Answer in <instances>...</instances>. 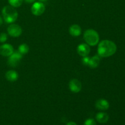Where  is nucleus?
I'll list each match as a JSON object with an SVG mask.
<instances>
[{"instance_id": "f257e3e1", "label": "nucleus", "mask_w": 125, "mask_h": 125, "mask_svg": "<svg viewBox=\"0 0 125 125\" xmlns=\"http://www.w3.org/2000/svg\"><path fill=\"white\" fill-rule=\"evenodd\" d=\"M117 51V45L114 42L104 40L100 42L98 46V53L101 57H108L114 54Z\"/></svg>"}, {"instance_id": "f03ea898", "label": "nucleus", "mask_w": 125, "mask_h": 125, "mask_svg": "<svg viewBox=\"0 0 125 125\" xmlns=\"http://www.w3.org/2000/svg\"><path fill=\"white\" fill-rule=\"evenodd\" d=\"M2 15L4 20L7 23H14L18 18V13L15 7L10 6H6L2 8Z\"/></svg>"}, {"instance_id": "7ed1b4c3", "label": "nucleus", "mask_w": 125, "mask_h": 125, "mask_svg": "<svg viewBox=\"0 0 125 125\" xmlns=\"http://www.w3.org/2000/svg\"><path fill=\"white\" fill-rule=\"evenodd\" d=\"M84 39L87 45L90 46H95L99 43L100 37L96 31L89 29L84 32Z\"/></svg>"}, {"instance_id": "20e7f679", "label": "nucleus", "mask_w": 125, "mask_h": 125, "mask_svg": "<svg viewBox=\"0 0 125 125\" xmlns=\"http://www.w3.org/2000/svg\"><path fill=\"white\" fill-rule=\"evenodd\" d=\"M23 54L20 53L18 51H13V53L9 56L7 60V63L9 66L12 67H16L21 60Z\"/></svg>"}, {"instance_id": "39448f33", "label": "nucleus", "mask_w": 125, "mask_h": 125, "mask_svg": "<svg viewBox=\"0 0 125 125\" xmlns=\"http://www.w3.org/2000/svg\"><path fill=\"white\" fill-rule=\"evenodd\" d=\"M7 32L13 37H18L22 34V28L18 24H11L7 28Z\"/></svg>"}, {"instance_id": "423d86ee", "label": "nucleus", "mask_w": 125, "mask_h": 125, "mask_svg": "<svg viewBox=\"0 0 125 125\" xmlns=\"http://www.w3.org/2000/svg\"><path fill=\"white\" fill-rule=\"evenodd\" d=\"M45 10V6L41 2H36L32 6L31 12L35 16H40L44 13Z\"/></svg>"}, {"instance_id": "0eeeda50", "label": "nucleus", "mask_w": 125, "mask_h": 125, "mask_svg": "<svg viewBox=\"0 0 125 125\" xmlns=\"http://www.w3.org/2000/svg\"><path fill=\"white\" fill-rule=\"evenodd\" d=\"M13 52V48L10 44H3L0 46V54L4 57H9Z\"/></svg>"}, {"instance_id": "6e6552de", "label": "nucleus", "mask_w": 125, "mask_h": 125, "mask_svg": "<svg viewBox=\"0 0 125 125\" xmlns=\"http://www.w3.org/2000/svg\"><path fill=\"white\" fill-rule=\"evenodd\" d=\"M69 88L73 93H79L82 89V84L78 79H73L70 81Z\"/></svg>"}, {"instance_id": "1a4fd4ad", "label": "nucleus", "mask_w": 125, "mask_h": 125, "mask_svg": "<svg viewBox=\"0 0 125 125\" xmlns=\"http://www.w3.org/2000/svg\"><path fill=\"white\" fill-rule=\"evenodd\" d=\"M77 52L82 57L87 56L90 52V48L87 43L80 44L77 48Z\"/></svg>"}, {"instance_id": "9d476101", "label": "nucleus", "mask_w": 125, "mask_h": 125, "mask_svg": "<svg viewBox=\"0 0 125 125\" xmlns=\"http://www.w3.org/2000/svg\"><path fill=\"white\" fill-rule=\"evenodd\" d=\"M95 107L96 109L101 111H106L109 107V103L107 100L104 99H100L96 101L95 103Z\"/></svg>"}, {"instance_id": "9b49d317", "label": "nucleus", "mask_w": 125, "mask_h": 125, "mask_svg": "<svg viewBox=\"0 0 125 125\" xmlns=\"http://www.w3.org/2000/svg\"><path fill=\"white\" fill-rule=\"evenodd\" d=\"M70 34L72 36L78 37L81 34V28L78 24H73L69 28Z\"/></svg>"}, {"instance_id": "f8f14e48", "label": "nucleus", "mask_w": 125, "mask_h": 125, "mask_svg": "<svg viewBox=\"0 0 125 125\" xmlns=\"http://www.w3.org/2000/svg\"><path fill=\"white\" fill-rule=\"evenodd\" d=\"M96 119L98 123L104 124L108 122L109 116L105 112H99L96 115Z\"/></svg>"}, {"instance_id": "ddd939ff", "label": "nucleus", "mask_w": 125, "mask_h": 125, "mask_svg": "<svg viewBox=\"0 0 125 125\" xmlns=\"http://www.w3.org/2000/svg\"><path fill=\"white\" fill-rule=\"evenodd\" d=\"M100 63V57L98 55H95L90 59L88 66H89V67L91 68H95L98 67Z\"/></svg>"}, {"instance_id": "4468645a", "label": "nucleus", "mask_w": 125, "mask_h": 125, "mask_svg": "<svg viewBox=\"0 0 125 125\" xmlns=\"http://www.w3.org/2000/svg\"><path fill=\"white\" fill-rule=\"evenodd\" d=\"M6 78L10 82H15L18 79V74L15 70H9L6 72Z\"/></svg>"}, {"instance_id": "2eb2a0df", "label": "nucleus", "mask_w": 125, "mask_h": 125, "mask_svg": "<svg viewBox=\"0 0 125 125\" xmlns=\"http://www.w3.org/2000/svg\"><path fill=\"white\" fill-rule=\"evenodd\" d=\"M29 46L26 43H23L20 45L18 47V51L20 52L21 54H26L29 51Z\"/></svg>"}, {"instance_id": "dca6fc26", "label": "nucleus", "mask_w": 125, "mask_h": 125, "mask_svg": "<svg viewBox=\"0 0 125 125\" xmlns=\"http://www.w3.org/2000/svg\"><path fill=\"white\" fill-rule=\"evenodd\" d=\"M23 0H8L9 3L13 7H18L21 6Z\"/></svg>"}, {"instance_id": "f3484780", "label": "nucleus", "mask_w": 125, "mask_h": 125, "mask_svg": "<svg viewBox=\"0 0 125 125\" xmlns=\"http://www.w3.org/2000/svg\"><path fill=\"white\" fill-rule=\"evenodd\" d=\"M84 125H96V123L94 119L89 118L84 122Z\"/></svg>"}, {"instance_id": "a211bd4d", "label": "nucleus", "mask_w": 125, "mask_h": 125, "mask_svg": "<svg viewBox=\"0 0 125 125\" xmlns=\"http://www.w3.org/2000/svg\"><path fill=\"white\" fill-rule=\"evenodd\" d=\"M7 35L6 33H0V42L4 43L7 40Z\"/></svg>"}, {"instance_id": "6ab92c4d", "label": "nucleus", "mask_w": 125, "mask_h": 125, "mask_svg": "<svg viewBox=\"0 0 125 125\" xmlns=\"http://www.w3.org/2000/svg\"><path fill=\"white\" fill-rule=\"evenodd\" d=\"M90 57H89V56H85V57H83V59H82V62H83V63L85 65H88L89 64V61H90Z\"/></svg>"}, {"instance_id": "aec40b11", "label": "nucleus", "mask_w": 125, "mask_h": 125, "mask_svg": "<svg viewBox=\"0 0 125 125\" xmlns=\"http://www.w3.org/2000/svg\"><path fill=\"white\" fill-rule=\"evenodd\" d=\"M66 125H77V124L74 122H70L67 123V124Z\"/></svg>"}, {"instance_id": "412c9836", "label": "nucleus", "mask_w": 125, "mask_h": 125, "mask_svg": "<svg viewBox=\"0 0 125 125\" xmlns=\"http://www.w3.org/2000/svg\"><path fill=\"white\" fill-rule=\"evenodd\" d=\"M34 1H35V0H24V1H25L26 2H27V3H32V2H34Z\"/></svg>"}, {"instance_id": "4be33fe9", "label": "nucleus", "mask_w": 125, "mask_h": 125, "mask_svg": "<svg viewBox=\"0 0 125 125\" xmlns=\"http://www.w3.org/2000/svg\"><path fill=\"white\" fill-rule=\"evenodd\" d=\"M2 23H3V20H2V18L0 17V26L2 25Z\"/></svg>"}, {"instance_id": "5701e85b", "label": "nucleus", "mask_w": 125, "mask_h": 125, "mask_svg": "<svg viewBox=\"0 0 125 125\" xmlns=\"http://www.w3.org/2000/svg\"><path fill=\"white\" fill-rule=\"evenodd\" d=\"M40 1H42V2H43V1H46V0H39Z\"/></svg>"}]
</instances>
